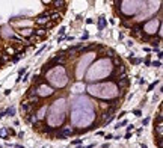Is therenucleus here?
Returning a JSON list of instances; mask_svg holds the SVG:
<instances>
[{"mask_svg": "<svg viewBox=\"0 0 163 148\" xmlns=\"http://www.w3.org/2000/svg\"><path fill=\"white\" fill-rule=\"evenodd\" d=\"M163 124L162 122H157V127H155V130H157V138H162V131H163Z\"/></svg>", "mask_w": 163, "mask_h": 148, "instance_id": "6ab92c4d", "label": "nucleus"}, {"mask_svg": "<svg viewBox=\"0 0 163 148\" xmlns=\"http://www.w3.org/2000/svg\"><path fill=\"white\" fill-rule=\"evenodd\" d=\"M35 94L36 97H50L54 94V89H53L50 85H47V83H43V85H39V86L35 89Z\"/></svg>", "mask_w": 163, "mask_h": 148, "instance_id": "423d86ee", "label": "nucleus"}, {"mask_svg": "<svg viewBox=\"0 0 163 148\" xmlns=\"http://www.w3.org/2000/svg\"><path fill=\"white\" fill-rule=\"evenodd\" d=\"M121 15L124 18L130 17V15H135L137 14L140 9L144 8L145 2H121Z\"/></svg>", "mask_w": 163, "mask_h": 148, "instance_id": "7ed1b4c3", "label": "nucleus"}, {"mask_svg": "<svg viewBox=\"0 0 163 148\" xmlns=\"http://www.w3.org/2000/svg\"><path fill=\"white\" fill-rule=\"evenodd\" d=\"M145 65H148V67H150V65H151V61H150V59H146V61H145Z\"/></svg>", "mask_w": 163, "mask_h": 148, "instance_id": "e433bc0d", "label": "nucleus"}, {"mask_svg": "<svg viewBox=\"0 0 163 148\" xmlns=\"http://www.w3.org/2000/svg\"><path fill=\"white\" fill-rule=\"evenodd\" d=\"M148 122H150V118H145V120H144V121H142V125H146V124H148Z\"/></svg>", "mask_w": 163, "mask_h": 148, "instance_id": "473e14b6", "label": "nucleus"}, {"mask_svg": "<svg viewBox=\"0 0 163 148\" xmlns=\"http://www.w3.org/2000/svg\"><path fill=\"white\" fill-rule=\"evenodd\" d=\"M157 83H159V80H154V82H153V83L148 86V92H151V91H153V89L155 88V85H157Z\"/></svg>", "mask_w": 163, "mask_h": 148, "instance_id": "b1692460", "label": "nucleus"}, {"mask_svg": "<svg viewBox=\"0 0 163 148\" xmlns=\"http://www.w3.org/2000/svg\"><path fill=\"white\" fill-rule=\"evenodd\" d=\"M74 131H76V130H74L71 125H65V127H62V129H60V130H58L56 133H58V138H59V139H65V138L71 136Z\"/></svg>", "mask_w": 163, "mask_h": 148, "instance_id": "0eeeda50", "label": "nucleus"}, {"mask_svg": "<svg viewBox=\"0 0 163 148\" xmlns=\"http://www.w3.org/2000/svg\"><path fill=\"white\" fill-rule=\"evenodd\" d=\"M65 32H67V29H65V27H60V29H59V33H60V35H64Z\"/></svg>", "mask_w": 163, "mask_h": 148, "instance_id": "7c9ffc66", "label": "nucleus"}, {"mask_svg": "<svg viewBox=\"0 0 163 148\" xmlns=\"http://www.w3.org/2000/svg\"><path fill=\"white\" fill-rule=\"evenodd\" d=\"M95 144H89V145H86V147H82V148H94Z\"/></svg>", "mask_w": 163, "mask_h": 148, "instance_id": "c9c22d12", "label": "nucleus"}, {"mask_svg": "<svg viewBox=\"0 0 163 148\" xmlns=\"http://www.w3.org/2000/svg\"><path fill=\"white\" fill-rule=\"evenodd\" d=\"M150 43H151V45L155 48V47L159 45V43H160V39H159V38H154V39H150Z\"/></svg>", "mask_w": 163, "mask_h": 148, "instance_id": "4be33fe9", "label": "nucleus"}, {"mask_svg": "<svg viewBox=\"0 0 163 148\" xmlns=\"http://www.w3.org/2000/svg\"><path fill=\"white\" fill-rule=\"evenodd\" d=\"M52 5H54V8L56 9H59V8H65L67 2H64V0H58V2H52Z\"/></svg>", "mask_w": 163, "mask_h": 148, "instance_id": "dca6fc26", "label": "nucleus"}, {"mask_svg": "<svg viewBox=\"0 0 163 148\" xmlns=\"http://www.w3.org/2000/svg\"><path fill=\"white\" fill-rule=\"evenodd\" d=\"M26 71H27V68H21V70L18 71V79H17V82H21V76H23Z\"/></svg>", "mask_w": 163, "mask_h": 148, "instance_id": "412c9836", "label": "nucleus"}, {"mask_svg": "<svg viewBox=\"0 0 163 148\" xmlns=\"http://www.w3.org/2000/svg\"><path fill=\"white\" fill-rule=\"evenodd\" d=\"M6 136H8V130L6 129H0V138L2 139H6Z\"/></svg>", "mask_w": 163, "mask_h": 148, "instance_id": "aec40b11", "label": "nucleus"}, {"mask_svg": "<svg viewBox=\"0 0 163 148\" xmlns=\"http://www.w3.org/2000/svg\"><path fill=\"white\" fill-rule=\"evenodd\" d=\"M131 35L136 36V38H140L142 36V24H135V26L131 27Z\"/></svg>", "mask_w": 163, "mask_h": 148, "instance_id": "9b49d317", "label": "nucleus"}, {"mask_svg": "<svg viewBox=\"0 0 163 148\" xmlns=\"http://www.w3.org/2000/svg\"><path fill=\"white\" fill-rule=\"evenodd\" d=\"M101 148H109V144H103V145H101Z\"/></svg>", "mask_w": 163, "mask_h": 148, "instance_id": "58836bf2", "label": "nucleus"}, {"mask_svg": "<svg viewBox=\"0 0 163 148\" xmlns=\"http://www.w3.org/2000/svg\"><path fill=\"white\" fill-rule=\"evenodd\" d=\"M151 65H153L154 68H160V67H162V62H160V61H154V62H151Z\"/></svg>", "mask_w": 163, "mask_h": 148, "instance_id": "393cba45", "label": "nucleus"}, {"mask_svg": "<svg viewBox=\"0 0 163 148\" xmlns=\"http://www.w3.org/2000/svg\"><path fill=\"white\" fill-rule=\"evenodd\" d=\"M86 23H88V24H92L94 20H92V18H86Z\"/></svg>", "mask_w": 163, "mask_h": 148, "instance_id": "72a5a7b5", "label": "nucleus"}, {"mask_svg": "<svg viewBox=\"0 0 163 148\" xmlns=\"http://www.w3.org/2000/svg\"><path fill=\"white\" fill-rule=\"evenodd\" d=\"M112 70H113V65H112V62L109 59H98L95 64H92V67H91V70L88 73L86 79L89 82L101 80L106 76H109L112 73Z\"/></svg>", "mask_w": 163, "mask_h": 148, "instance_id": "f257e3e1", "label": "nucleus"}, {"mask_svg": "<svg viewBox=\"0 0 163 148\" xmlns=\"http://www.w3.org/2000/svg\"><path fill=\"white\" fill-rule=\"evenodd\" d=\"M106 56H107V58H115V52H113L112 48H107V50H106Z\"/></svg>", "mask_w": 163, "mask_h": 148, "instance_id": "5701e85b", "label": "nucleus"}, {"mask_svg": "<svg viewBox=\"0 0 163 148\" xmlns=\"http://www.w3.org/2000/svg\"><path fill=\"white\" fill-rule=\"evenodd\" d=\"M26 120L30 122V124H33V125L36 124V122H38V120H36V115H35V113H30V115H27Z\"/></svg>", "mask_w": 163, "mask_h": 148, "instance_id": "f3484780", "label": "nucleus"}, {"mask_svg": "<svg viewBox=\"0 0 163 148\" xmlns=\"http://www.w3.org/2000/svg\"><path fill=\"white\" fill-rule=\"evenodd\" d=\"M125 124H127V121H125V120H124V121L118 122V124H116V125H115V129H116V130H120V127H122V125H125Z\"/></svg>", "mask_w": 163, "mask_h": 148, "instance_id": "a878e982", "label": "nucleus"}, {"mask_svg": "<svg viewBox=\"0 0 163 148\" xmlns=\"http://www.w3.org/2000/svg\"><path fill=\"white\" fill-rule=\"evenodd\" d=\"M133 113H135L136 116H140V115H142V112H140L139 109H136V110H133Z\"/></svg>", "mask_w": 163, "mask_h": 148, "instance_id": "c756f323", "label": "nucleus"}, {"mask_svg": "<svg viewBox=\"0 0 163 148\" xmlns=\"http://www.w3.org/2000/svg\"><path fill=\"white\" fill-rule=\"evenodd\" d=\"M133 129H135V125H133V124H131V125H129V127H127V131H129V133H130V131L133 130Z\"/></svg>", "mask_w": 163, "mask_h": 148, "instance_id": "f704fd0d", "label": "nucleus"}, {"mask_svg": "<svg viewBox=\"0 0 163 148\" xmlns=\"http://www.w3.org/2000/svg\"><path fill=\"white\" fill-rule=\"evenodd\" d=\"M97 53H86L85 56H83V59L79 62V65H77V79H82L83 77V74H85V71H86V64L88 62H91V59L94 58Z\"/></svg>", "mask_w": 163, "mask_h": 148, "instance_id": "39448f33", "label": "nucleus"}, {"mask_svg": "<svg viewBox=\"0 0 163 148\" xmlns=\"http://www.w3.org/2000/svg\"><path fill=\"white\" fill-rule=\"evenodd\" d=\"M140 148H148V147H146V145H144V144H142V145H140Z\"/></svg>", "mask_w": 163, "mask_h": 148, "instance_id": "ea45409f", "label": "nucleus"}, {"mask_svg": "<svg viewBox=\"0 0 163 148\" xmlns=\"http://www.w3.org/2000/svg\"><path fill=\"white\" fill-rule=\"evenodd\" d=\"M6 115L14 116V115H15V107H14V106H11V107H8L6 110H2V112H0V118H5Z\"/></svg>", "mask_w": 163, "mask_h": 148, "instance_id": "ddd939ff", "label": "nucleus"}, {"mask_svg": "<svg viewBox=\"0 0 163 148\" xmlns=\"http://www.w3.org/2000/svg\"><path fill=\"white\" fill-rule=\"evenodd\" d=\"M45 112H47V106H43V109H41L39 112L35 113V115H36V120H43L44 116H45Z\"/></svg>", "mask_w": 163, "mask_h": 148, "instance_id": "2eb2a0df", "label": "nucleus"}, {"mask_svg": "<svg viewBox=\"0 0 163 148\" xmlns=\"http://www.w3.org/2000/svg\"><path fill=\"white\" fill-rule=\"evenodd\" d=\"M47 79L48 82H52L54 86L64 88L68 83V77H67V71L64 67H54L53 70L47 73Z\"/></svg>", "mask_w": 163, "mask_h": 148, "instance_id": "f03ea898", "label": "nucleus"}, {"mask_svg": "<svg viewBox=\"0 0 163 148\" xmlns=\"http://www.w3.org/2000/svg\"><path fill=\"white\" fill-rule=\"evenodd\" d=\"M140 62H142V59H139V58H137V59H133V61H131V64L137 65V64H140Z\"/></svg>", "mask_w": 163, "mask_h": 148, "instance_id": "c85d7f7f", "label": "nucleus"}, {"mask_svg": "<svg viewBox=\"0 0 163 148\" xmlns=\"http://www.w3.org/2000/svg\"><path fill=\"white\" fill-rule=\"evenodd\" d=\"M160 26H162L160 18H151V20H148L145 24L142 26V32H145L146 38H148V36L155 35V32H159Z\"/></svg>", "mask_w": 163, "mask_h": 148, "instance_id": "20e7f679", "label": "nucleus"}, {"mask_svg": "<svg viewBox=\"0 0 163 148\" xmlns=\"http://www.w3.org/2000/svg\"><path fill=\"white\" fill-rule=\"evenodd\" d=\"M50 21V12H44V14H41V15H38V17L35 18V23L38 24V26H41V27H44L47 23Z\"/></svg>", "mask_w": 163, "mask_h": 148, "instance_id": "6e6552de", "label": "nucleus"}, {"mask_svg": "<svg viewBox=\"0 0 163 148\" xmlns=\"http://www.w3.org/2000/svg\"><path fill=\"white\" fill-rule=\"evenodd\" d=\"M88 38H89V33H88V32H86L85 35L82 36V41H85V39H88Z\"/></svg>", "mask_w": 163, "mask_h": 148, "instance_id": "2f4dec72", "label": "nucleus"}, {"mask_svg": "<svg viewBox=\"0 0 163 148\" xmlns=\"http://www.w3.org/2000/svg\"><path fill=\"white\" fill-rule=\"evenodd\" d=\"M104 26H106V17L101 15V17L98 18V29H100V30H103Z\"/></svg>", "mask_w": 163, "mask_h": 148, "instance_id": "a211bd4d", "label": "nucleus"}, {"mask_svg": "<svg viewBox=\"0 0 163 148\" xmlns=\"http://www.w3.org/2000/svg\"><path fill=\"white\" fill-rule=\"evenodd\" d=\"M18 33L21 36H29V38H32V36H33V29H30V27L21 29V30H18Z\"/></svg>", "mask_w": 163, "mask_h": 148, "instance_id": "4468645a", "label": "nucleus"}, {"mask_svg": "<svg viewBox=\"0 0 163 148\" xmlns=\"http://www.w3.org/2000/svg\"><path fill=\"white\" fill-rule=\"evenodd\" d=\"M83 142V139H74V140H71V145H80Z\"/></svg>", "mask_w": 163, "mask_h": 148, "instance_id": "bb28decb", "label": "nucleus"}, {"mask_svg": "<svg viewBox=\"0 0 163 148\" xmlns=\"http://www.w3.org/2000/svg\"><path fill=\"white\" fill-rule=\"evenodd\" d=\"M68 148H71V147H68Z\"/></svg>", "mask_w": 163, "mask_h": 148, "instance_id": "a19ab883", "label": "nucleus"}, {"mask_svg": "<svg viewBox=\"0 0 163 148\" xmlns=\"http://www.w3.org/2000/svg\"><path fill=\"white\" fill-rule=\"evenodd\" d=\"M27 79H29V74H26V76H24V79H21V80H23V82H27Z\"/></svg>", "mask_w": 163, "mask_h": 148, "instance_id": "4c0bfd02", "label": "nucleus"}, {"mask_svg": "<svg viewBox=\"0 0 163 148\" xmlns=\"http://www.w3.org/2000/svg\"><path fill=\"white\" fill-rule=\"evenodd\" d=\"M120 80H118V86L122 88V89H125V88L129 86V83H130V79L127 77V74L125 76H121V77H118Z\"/></svg>", "mask_w": 163, "mask_h": 148, "instance_id": "f8f14e48", "label": "nucleus"}, {"mask_svg": "<svg viewBox=\"0 0 163 148\" xmlns=\"http://www.w3.org/2000/svg\"><path fill=\"white\" fill-rule=\"evenodd\" d=\"M60 20H62V14H60V12H58V11H53V12H50V21H52L53 24L59 23Z\"/></svg>", "mask_w": 163, "mask_h": 148, "instance_id": "9d476101", "label": "nucleus"}, {"mask_svg": "<svg viewBox=\"0 0 163 148\" xmlns=\"http://www.w3.org/2000/svg\"><path fill=\"white\" fill-rule=\"evenodd\" d=\"M33 110V107L29 105L27 101H21V113L24 115V116H27V115H30V113H33L32 112Z\"/></svg>", "mask_w": 163, "mask_h": 148, "instance_id": "1a4fd4ad", "label": "nucleus"}, {"mask_svg": "<svg viewBox=\"0 0 163 148\" xmlns=\"http://www.w3.org/2000/svg\"><path fill=\"white\" fill-rule=\"evenodd\" d=\"M113 64H115V65H118V64H121V58H118V56H115V58H113ZM113 64H112V65H113Z\"/></svg>", "mask_w": 163, "mask_h": 148, "instance_id": "cd10ccee", "label": "nucleus"}]
</instances>
